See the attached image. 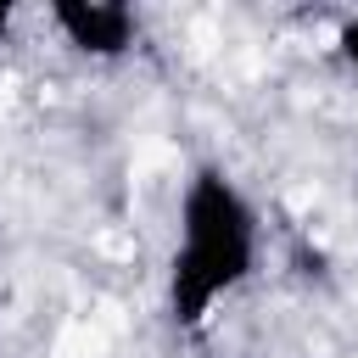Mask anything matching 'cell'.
I'll use <instances>...</instances> for the list:
<instances>
[{
    "instance_id": "obj_1",
    "label": "cell",
    "mask_w": 358,
    "mask_h": 358,
    "mask_svg": "<svg viewBox=\"0 0 358 358\" xmlns=\"http://www.w3.org/2000/svg\"><path fill=\"white\" fill-rule=\"evenodd\" d=\"M257 268V207L252 196L218 168L201 162L185 190H179V241L168 252V324L173 330H201L213 308L241 291Z\"/></svg>"
},
{
    "instance_id": "obj_2",
    "label": "cell",
    "mask_w": 358,
    "mask_h": 358,
    "mask_svg": "<svg viewBox=\"0 0 358 358\" xmlns=\"http://www.w3.org/2000/svg\"><path fill=\"white\" fill-rule=\"evenodd\" d=\"M45 22L84 62H123L140 50V11L123 0H50Z\"/></svg>"
},
{
    "instance_id": "obj_3",
    "label": "cell",
    "mask_w": 358,
    "mask_h": 358,
    "mask_svg": "<svg viewBox=\"0 0 358 358\" xmlns=\"http://www.w3.org/2000/svg\"><path fill=\"white\" fill-rule=\"evenodd\" d=\"M336 56H341V67L358 78V11L336 22Z\"/></svg>"
},
{
    "instance_id": "obj_4",
    "label": "cell",
    "mask_w": 358,
    "mask_h": 358,
    "mask_svg": "<svg viewBox=\"0 0 358 358\" xmlns=\"http://www.w3.org/2000/svg\"><path fill=\"white\" fill-rule=\"evenodd\" d=\"M17 39V6H0V45Z\"/></svg>"
}]
</instances>
